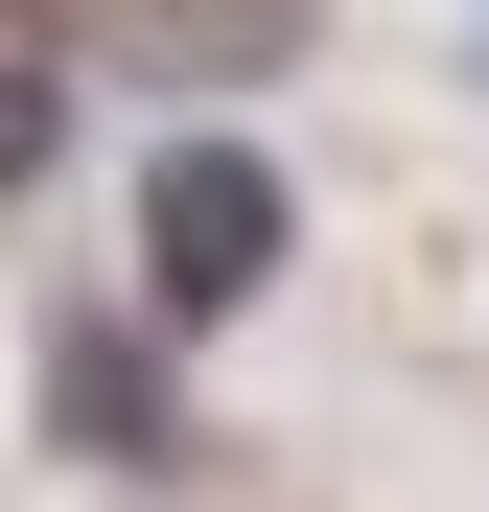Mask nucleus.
<instances>
[{"mask_svg":"<svg viewBox=\"0 0 489 512\" xmlns=\"http://www.w3.org/2000/svg\"><path fill=\"white\" fill-rule=\"evenodd\" d=\"M47 443L163 466V326H47Z\"/></svg>","mask_w":489,"mask_h":512,"instance_id":"f03ea898","label":"nucleus"},{"mask_svg":"<svg viewBox=\"0 0 489 512\" xmlns=\"http://www.w3.org/2000/svg\"><path fill=\"white\" fill-rule=\"evenodd\" d=\"M47 163H70V47L24 24V0H0V210H24Z\"/></svg>","mask_w":489,"mask_h":512,"instance_id":"7ed1b4c3","label":"nucleus"},{"mask_svg":"<svg viewBox=\"0 0 489 512\" xmlns=\"http://www.w3.org/2000/svg\"><path fill=\"white\" fill-rule=\"evenodd\" d=\"M280 256H303V187H280V140L187 117V140L140 163V326H163V350L257 326V303H280Z\"/></svg>","mask_w":489,"mask_h":512,"instance_id":"f257e3e1","label":"nucleus"}]
</instances>
